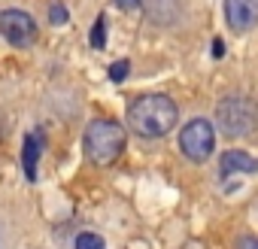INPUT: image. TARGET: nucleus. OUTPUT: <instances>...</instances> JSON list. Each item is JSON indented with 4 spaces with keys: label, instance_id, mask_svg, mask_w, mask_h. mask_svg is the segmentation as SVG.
<instances>
[{
    "label": "nucleus",
    "instance_id": "1",
    "mask_svg": "<svg viewBox=\"0 0 258 249\" xmlns=\"http://www.w3.org/2000/svg\"><path fill=\"white\" fill-rule=\"evenodd\" d=\"M176 118H179V109L167 94H143V97L131 100V106H127V125H131V131L146 137V140L170 134Z\"/></svg>",
    "mask_w": 258,
    "mask_h": 249
},
{
    "label": "nucleus",
    "instance_id": "2",
    "mask_svg": "<svg viewBox=\"0 0 258 249\" xmlns=\"http://www.w3.org/2000/svg\"><path fill=\"white\" fill-rule=\"evenodd\" d=\"M82 149L94 164H112L124 149V128L109 118H94L85 128Z\"/></svg>",
    "mask_w": 258,
    "mask_h": 249
},
{
    "label": "nucleus",
    "instance_id": "3",
    "mask_svg": "<svg viewBox=\"0 0 258 249\" xmlns=\"http://www.w3.org/2000/svg\"><path fill=\"white\" fill-rule=\"evenodd\" d=\"M216 125H219V131H222L228 140L249 137V134L258 128V103H255L252 97H243V94L225 97V100L216 106Z\"/></svg>",
    "mask_w": 258,
    "mask_h": 249
},
{
    "label": "nucleus",
    "instance_id": "4",
    "mask_svg": "<svg viewBox=\"0 0 258 249\" xmlns=\"http://www.w3.org/2000/svg\"><path fill=\"white\" fill-rule=\"evenodd\" d=\"M179 149L188 161H207L216 149V128H213V121L207 118H191L182 134H179Z\"/></svg>",
    "mask_w": 258,
    "mask_h": 249
},
{
    "label": "nucleus",
    "instance_id": "5",
    "mask_svg": "<svg viewBox=\"0 0 258 249\" xmlns=\"http://www.w3.org/2000/svg\"><path fill=\"white\" fill-rule=\"evenodd\" d=\"M0 34L13 46H31L37 40V22L25 10H4L0 13Z\"/></svg>",
    "mask_w": 258,
    "mask_h": 249
},
{
    "label": "nucleus",
    "instance_id": "6",
    "mask_svg": "<svg viewBox=\"0 0 258 249\" xmlns=\"http://www.w3.org/2000/svg\"><path fill=\"white\" fill-rule=\"evenodd\" d=\"M225 19L234 31H249L258 22V0H225Z\"/></svg>",
    "mask_w": 258,
    "mask_h": 249
},
{
    "label": "nucleus",
    "instance_id": "7",
    "mask_svg": "<svg viewBox=\"0 0 258 249\" xmlns=\"http://www.w3.org/2000/svg\"><path fill=\"white\" fill-rule=\"evenodd\" d=\"M222 173H258V158L246 155L243 149H228L219 161Z\"/></svg>",
    "mask_w": 258,
    "mask_h": 249
},
{
    "label": "nucleus",
    "instance_id": "8",
    "mask_svg": "<svg viewBox=\"0 0 258 249\" xmlns=\"http://www.w3.org/2000/svg\"><path fill=\"white\" fill-rule=\"evenodd\" d=\"M25 176L34 182L37 179V164H40V143H37V137H25Z\"/></svg>",
    "mask_w": 258,
    "mask_h": 249
},
{
    "label": "nucleus",
    "instance_id": "9",
    "mask_svg": "<svg viewBox=\"0 0 258 249\" xmlns=\"http://www.w3.org/2000/svg\"><path fill=\"white\" fill-rule=\"evenodd\" d=\"M91 46L94 49H103L106 46V16H97V22L91 28Z\"/></svg>",
    "mask_w": 258,
    "mask_h": 249
},
{
    "label": "nucleus",
    "instance_id": "10",
    "mask_svg": "<svg viewBox=\"0 0 258 249\" xmlns=\"http://www.w3.org/2000/svg\"><path fill=\"white\" fill-rule=\"evenodd\" d=\"M76 249H106V243H103V237H100V234L85 231V234H79V237H76Z\"/></svg>",
    "mask_w": 258,
    "mask_h": 249
},
{
    "label": "nucleus",
    "instance_id": "11",
    "mask_svg": "<svg viewBox=\"0 0 258 249\" xmlns=\"http://www.w3.org/2000/svg\"><path fill=\"white\" fill-rule=\"evenodd\" d=\"M127 70H131V64H127V61H115V64H109V79L112 82H124L127 79Z\"/></svg>",
    "mask_w": 258,
    "mask_h": 249
},
{
    "label": "nucleus",
    "instance_id": "12",
    "mask_svg": "<svg viewBox=\"0 0 258 249\" xmlns=\"http://www.w3.org/2000/svg\"><path fill=\"white\" fill-rule=\"evenodd\" d=\"M49 19H52V25H64V22H67V10H64L61 4H55L52 13H49Z\"/></svg>",
    "mask_w": 258,
    "mask_h": 249
},
{
    "label": "nucleus",
    "instance_id": "13",
    "mask_svg": "<svg viewBox=\"0 0 258 249\" xmlns=\"http://www.w3.org/2000/svg\"><path fill=\"white\" fill-rule=\"evenodd\" d=\"M234 249H258V237L246 234V237H240V240H237V246H234Z\"/></svg>",
    "mask_w": 258,
    "mask_h": 249
},
{
    "label": "nucleus",
    "instance_id": "14",
    "mask_svg": "<svg viewBox=\"0 0 258 249\" xmlns=\"http://www.w3.org/2000/svg\"><path fill=\"white\" fill-rule=\"evenodd\" d=\"M222 55H225V43L216 37V40H213V58H222Z\"/></svg>",
    "mask_w": 258,
    "mask_h": 249
},
{
    "label": "nucleus",
    "instance_id": "15",
    "mask_svg": "<svg viewBox=\"0 0 258 249\" xmlns=\"http://www.w3.org/2000/svg\"><path fill=\"white\" fill-rule=\"evenodd\" d=\"M115 4H118L121 10H137V7H140V0H115Z\"/></svg>",
    "mask_w": 258,
    "mask_h": 249
}]
</instances>
